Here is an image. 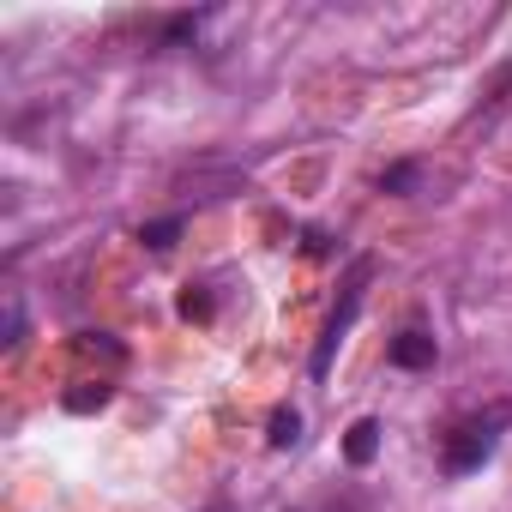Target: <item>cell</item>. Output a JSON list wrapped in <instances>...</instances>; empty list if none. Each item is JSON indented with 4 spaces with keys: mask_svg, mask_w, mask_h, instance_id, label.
Masks as SVG:
<instances>
[{
    "mask_svg": "<svg viewBox=\"0 0 512 512\" xmlns=\"http://www.w3.org/2000/svg\"><path fill=\"white\" fill-rule=\"evenodd\" d=\"M368 260L350 272V284H344V302H338V314L326 320V332H320V350H314V374H326L332 368V356H338V344H344V332H350V320H356V308H362V284H368Z\"/></svg>",
    "mask_w": 512,
    "mask_h": 512,
    "instance_id": "6da1fadb",
    "label": "cell"
},
{
    "mask_svg": "<svg viewBox=\"0 0 512 512\" xmlns=\"http://www.w3.org/2000/svg\"><path fill=\"white\" fill-rule=\"evenodd\" d=\"M488 452H494V434H488V428H458V434H452V446H446V470H458V476H464V470H476Z\"/></svg>",
    "mask_w": 512,
    "mask_h": 512,
    "instance_id": "7a4b0ae2",
    "label": "cell"
},
{
    "mask_svg": "<svg viewBox=\"0 0 512 512\" xmlns=\"http://www.w3.org/2000/svg\"><path fill=\"white\" fill-rule=\"evenodd\" d=\"M392 368H434V338L428 332H398L392 338Z\"/></svg>",
    "mask_w": 512,
    "mask_h": 512,
    "instance_id": "3957f363",
    "label": "cell"
},
{
    "mask_svg": "<svg viewBox=\"0 0 512 512\" xmlns=\"http://www.w3.org/2000/svg\"><path fill=\"white\" fill-rule=\"evenodd\" d=\"M374 452H380V422L362 416V422L344 434V458H350V464H374Z\"/></svg>",
    "mask_w": 512,
    "mask_h": 512,
    "instance_id": "277c9868",
    "label": "cell"
},
{
    "mask_svg": "<svg viewBox=\"0 0 512 512\" xmlns=\"http://www.w3.org/2000/svg\"><path fill=\"white\" fill-rule=\"evenodd\" d=\"M61 404H67L73 416H91V410H103V404H109V386H103V380H85V386H73Z\"/></svg>",
    "mask_w": 512,
    "mask_h": 512,
    "instance_id": "5b68a950",
    "label": "cell"
},
{
    "mask_svg": "<svg viewBox=\"0 0 512 512\" xmlns=\"http://www.w3.org/2000/svg\"><path fill=\"white\" fill-rule=\"evenodd\" d=\"M266 440H272L278 452H284V446H296V440H302V416H296L290 404H284V410H272V428H266Z\"/></svg>",
    "mask_w": 512,
    "mask_h": 512,
    "instance_id": "8992f818",
    "label": "cell"
},
{
    "mask_svg": "<svg viewBox=\"0 0 512 512\" xmlns=\"http://www.w3.org/2000/svg\"><path fill=\"white\" fill-rule=\"evenodd\" d=\"M139 241H145L151 253L175 247V241H181V217H157V223H145V229H139Z\"/></svg>",
    "mask_w": 512,
    "mask_h": 512,
    "instance_id": "52a82bcc",
    "label": "cell"
},
{
    "mask_svg": "<svg viewBox=\"0 0 512 512\" xmlns=\"http://www.w3.org/2000/svg\"><path fill=\"white\" fill-rule=\"evenodd\" d=\"M416 181H422V169H416V163H392V169L380 175V187H386V193H416Z\"/></svg>",
    "mask_w": 512,
    "mask_h": 512,
    "instance_id": "ba28073f",
    "label": "cell"
},
{
    "mask_svg": "<svg viewBox=\"0 0 512 512\" xmlns=\"http://www.w3.org/2000/svg\"><path fill=\"white\" fill-rule=\"evenodd\" d=\"M175 308H181V320H211V296H205V290H193V284L181 290V302H175Z\"/></svg>",
    "mask_w": 512,
    "mask_h": 512,
    "instance_id": "9c48e42d",
    "label": "cell"
},
{
    "mask_svg": "<svg viewBox=\"0 0 512 512\" xmlns=\"http://www.w3.org/2000/svg\"><path fill=\"white\" fill-rule=\"evenodd\" d=\"M19 332H25V314H19V308H7V344H19Z\"/></svg>",
    "mask_w": 512,
    "mask_h": 512,
    "instance_id": "30bf717a",
    "label": "cell"
}]
</instances>
